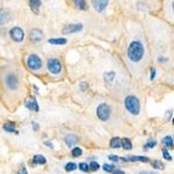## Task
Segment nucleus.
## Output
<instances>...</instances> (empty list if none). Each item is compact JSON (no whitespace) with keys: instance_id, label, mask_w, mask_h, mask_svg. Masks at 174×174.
<instances>
[{"instance_id":"obj_9","label":"nucleus","mask_w":174,"mask_h":174,"mask_svg":"<svg viewBox=\"0 0 174 174\" xmlns=\"http://www.w3.org/2000/svg\"><path fill=\"white\" fill-rule=\"evenodd\" d=\"M110 0H92V5L94 10L98 13H102L107 7Z\"/></svg>"},{"instance_id":"obj_38","label":"nucleus","mask_w":174,"mask_h":174,"mask_svg":"<svg viewBox=\"0 0 174 174\" xmlns=\"http://www.w3.org/2000/svg\"><path fill=\"white\" fill-rule=\"evenodd\" d=\"M171 116H172V111H168L167 114H166V118L167 120H170L171 119Z\"/></svg>"},{"instance_id":"obj_40","label":"nucleus","mask_w":174,"mask_h":174,"mask_svg":"<svg viewBox=\"0 0 174 174\" xmlns=\"http://www.w3.org/2000/svg\"><path fill=\"white\" fill-rule=\"evenodd\" d=\"M44 145L48 146V147H50V148H53V145H52L49 141H45V142H44Z\"/></svg>"},{"instance_id":"obj_1","label":"nucleus","mask_w":174,"mask_h":174,"mask_svg":"<svg viewBox=\"0 0 174 174\" xmlns=\"http://www.w3.org/2000/svg\"><path fill=\"white\" fill-rule=\"evenodd\" d=\"M145 53L144 46L138 40H133L130 42L127 48V57L132 63H138L143 58Z\"/></svg>"},{"instance_id":"obj_17","label":"nucleus","mask_w":174,"mask_h":174,"mask_svg":"<svg viewBox=\"0 0 174 174\" xmlns=\"http://www.w3.org/2000/svg\"><path fill=\"white\" fill-rule=\"evenodd\" d=\"M121 147H123L125 150H130L132 148V143L129 139L123 138L121 139Z\"/></svg>"},{"instance_id":"obj_5","label":"nucleus","mask_w":174,"mask_h":174,"mask_svg":"<svg viewBox=\"0 0 174 174\" xmlns=\"http://www.w3.org/2000/svg\"><path fill=\"white\" fill-rule=\"evenodd\" d=\"M47 68L51 74L57 75L62 71V64L57 58H49L47 62Z\"/></svg>"},{"instance_id":"obj_23","label":"nucleus","mask_w":174,"mask_h":174,"mask_svg":"<svg viewBox=\"0 0 174 174\" xmlns=\"http://www.w3.org/2000/svg\"><path fill=\"white\" fill-rule=\"evenodd\" d=\"M77 168V165L75 163H73V162H70V163H67L66 166H65V170L67 171V172H71V171H74Z\"/></svg>"},{"instance_id":"obj_2","label":"nucleus","mask_w":174,"mask_h":174,"mask_svg":"<svg viewBox=\"0 0 174 174\" xmlns=\"http://www.w3.org/2000/svg\"><path fill=\"white\" fill-rule=\"evenodd\" d=\"M124 105H125L126 110L129 112L133 116H138L141 111V104H140L139 99L133 95L127 96L124 100Z\"/></svg>"},{"instance_id":"obj_21","label":"nucleus","mask_w":174,"mask_h":174,"mask_svg":"<svg viewBox=\"0 0 174 174\" xmlns=\"http://www.w3.org/2000/svg\"><path fill=\"white\" fill-rule=\"evenodd\" d=\"M73 1H74L75 7L78 8V10H82V11L87 10V3L85 0H73Z\"/></svg>"},{"instance_id":"obj_19","label":"nucleus","mask_w":174,"mask_h":174,"mask_svg":"<svg viewBox=\"0 0 174 174\" xmlns=\"http://www.w3.org/2000/svg\"><path fill=\"white\" fill-rule=\"evenodd\" d=\"M33 163L37 165H44L46 163V158L45 157H43L42 154H37L33 157Z\"/></svg>"},{"instance_id":"obj_11","label":"nucleus","mask_w":174,"mask_h":174,"mask_svg":"<svg viewBox=\"0 0 174 174\" xmlns=\"http://www.w3.org/2000/svg\"><path fill=\"white\" fill-rule=\"evenodd\" d=\"M30 41L33 43H38L43 39V32L40 28H33L32 32H30L29 36Z\"/></svg>"},{"instance_id":"obj_16","label":"nucleus","mask_w":174,"mask_h":174,"mask_svg":"<svg viewBox=\"0 0 174 174\" xmlns=\"http://www.w3.org/2000/svg\"><path fill=\"white\" fill-rule=\"evenodd\" d=\"M115 77H116V73L114 71H108V72H105L103 75V78L107 83H112L114 82Z\"/></svg>"},{"instance_id":"obj_25","label":"nucleus","mask_w":174,"mask_h":174,"mask_svg":"<svg viewBox=\"0 0 174 174\" xmlns=\"http://www.w3.org/2000/svg\"><path fill=\"white\" fill-rule=\"evenodd\" d=\"M71 153H72V157H80V155L82 154V148L75 147V148H73L72 150H71Z\"/></svg>"},{"instance_id":"obj_8","label":"nucleus","mask_w":174,"mask_h":174,"mask_svg":"<svg viewBox=\"0 0 174 174\" xmlns=\"http://www.w3.org/2000/svg\"><path fill=\"white\" fill-rule=\"evenodd\" d=\"M83 25L82 23H72V24H68L62 29V33L64 35H71V33H75L78 32L82 29Z\"/></svg>"},{"instance_id":"obj_4","label":"nucleus","mask_w":174,"mask_h":174,"mask_svg":"<svg viewBox=\"0 0 174 174\" xmlns=\"http://www.w3.org/2000/svg\"><path fill=\"white\" fill-rule=\"evenodd\" d=\"M26 64H27V67H28L30 70L38 71L41 69V67H42V60L40 58L39 55L30 54L28 55V57H27Z\"/></svg>"},{"instance_id":"obj_7","label":"nucleus","mask_w":174,"mask_h":174,"mask_svg":"<svg viewBox=\"0 0 174 174\" xmlns=\"http://www.w3.org/2000/svg\"><path fill=\"white\" fill-rule=\"evenodd\" d=\"M10 37L14 42L21 43L24 40V32L19 26H15L10 30Z\"/></svg>"},{"instance_id":"obj_6","label":"nucleus","mask_w":174,"mask_h":174,"mask_svg":"<svg viewBox=\"0 0 174 174\" xmlns=\"http://www.w3.org/2000/svg\"><path fill=\"white\" fill-rule=\"evenodd\" d=\"M5 86L7 87L8 89L12 90V91H15V90L18 89V87H19V79H18V77L16 74H7V76H5Z\"/></svg>"},{"instance_id":"obj_14","label":"nucleus","mask_w":174,"mask_h":174,"mask_svg":"<svg viewBox=\"0 0 174 174\" xmlns=\"http://www.w3.org/2000/svg\"><path fill=\"white\" fill-rule=\"evenodd\" d=\"M28 1H29V5H30L32 11L35 14H38L39 13V7H41L42 1L41 0H28Z\"/></svg>"},{"instance_id":"obj_26","label":"nucleus","mask_w":174,"mask_h":174,"mask_svg":"<svg viewBox=\"0 0 174 174\" xmlns=\"http://www.w3.org/2000/svg\"><path fill=\"white\" fill-rule=\"evenodd\" d=\"M151 165L155 169H164V164L160 161H153L151 162Z\"/></svg>"},{"instance_id":"obj_22","label":"nucleus","mask_w":174,"mask_h":174,"mask_svg":"<svg viewBox=\"0 0 174 174\" xmlns=\"http://www.w3.org/2000/svg\"><path fill=\"white\" fill-rule=\"evenodd\" d=\"M3 129L5 130V132H14V133H18V130L15 128V125L14 124H8V123H5L4 125H3Z\"/></svg>"},{"instance_id":"obj_12","label":"nucleus","mask_w":174,"mask_h":174,"mask_svg":"<svg viewBox=\"0 0 174 174\" xmlns=\"http://www.w3.org/2000/svg\"><path fill=\"white\" fill-rule=\"evenodd\" d=\"M25 107L28 108L30 111H33V112H39V104L37 100L33 97L29 98L28 100L25 102Z\"/></svg>"},{"instance_id":"obj_34","label":"nucleus","mask_w":174,"mask_h":174,"mask_svg":"<svg viewBox=\"0 0 174 174\" xmlns=\"http://www.w3.org/2000/svg\"><path fill=\"white\" fill-rule=\"evenodd\" d=\"M108 158H110L111 161H113V162H118V161H119V157H117V155H115V154L108 155Z\"/></svg>"},{"instance_id":"obj_33","label":"nucleus","mask_w":174,"mask_h":174,"mask_svg":"<svg viewBox=\"0 0 174 174\" xmlns=\"http://www.w3.org/2000/svg\"><path fill=\"white\" fill-rule=\"evenodd\" d=\"M145 7H146L145 3H144V2H142V1H140V2H138V3H137V7H138L139 10H141V11L144 10Z\"/></svg>"},{"instance_id":"obj_24","label":"nucleus","mask_w":174,"mask_h":174,"mask_svg":"<svg viewBox=\"0 0 174 174\" xmlns=\"http://www.w3.org/2000/svg\"><path fill=\"white\" fill-rule=\"evenodd\" d=\"M157 146V141H155L154 139H151L149 140V141L146 143V145H144V149L146 150V149H151Z\"/></svg>"},{"instance_id":"obj_30","label":"nucleus","mask_w":174,"mask_h":174,"mask_svg":"<svg viewBox=\"0 0 174 174\" xmlns=\"http://www.w3.org/2000/svg\"><path fill=\"white\" fill-rule=\"evenodd\" d=\"M115 169V166L114 165H108V164H104L103 165V170L105 172H112Z\"/></svg>"},{"instance_id":"obj_18","label":"nucleus","mask_w":174,"mask_h":174,"mask_svg":"<svg viewBox=\"0 0 174 174\" xmlns=\"http://www.w3.org/2000/svg\"><path fill=\"white\" fill-rule=\"evenodd\" d=\"M110 146L112 148H120L121 147V139L118 138V137H115V138L111 139Z\"/></svg>"},{"instance_id":"obj_10","label":"nucleus","mask_w":174,"mask_h":174,"mask_svg":"<svg viewBox=\"0 0 174 174\" xmlns=\"http://www.w3.org/2000/svg\"><path fill=\"white\" fill-rule=\"evenodd\" d=\"M12 20V14L5 8H0V26L8 23Z\"/></svg>"},{"instance_id":"obj_36","label":"nucleus","mask_w":174,"mask_h":174,"mask_svg":"<svg viewBox=\"0 0 174 174\" xmlns=\"http://www.w3.org/2000/svg\"><path fill=\"white\" fill-rule=\"evenodd\" d=\"M32 128H33V130H35V132H36V130H39L40 126H39V124H38V123H36L35 121H33V122H32Z\"/></svg>"},{"instance_id":"obj_28","label":"nucleus","mask_w":174,"mask_h":174,"mask_svg":"<svg viewBox=\"0 0 174 174\" xmlns=\"http://www.w3.org/2000/svg\"><path fill=\"white\" fill-rule=\"evenodd\" d=\"M89 168L92 171H97V170H99L100 166H99V164L97 163V162H91V164L89 165Z\"/></svg>"},{"instance_id":"obj_15","label":"nucleus","mask_w":174,"mask_h":174,"mask_svg":"<svg viewBox=\"0 0 174 174\" xmlns=\"http://www.w3.org/2000/svg\"><path fill=\"white\" fill-rule=\"evenodd\" d=\"M48 43L51 45H65L67 44V39L64 38H52L48 40Z\"/></svg>"},{"instance_id":"obj_20","label":"nucleus","mask_w":174,"mask_h":174,"mask_svg":"<svg viewBox=\"0 0 174 174\" xmlns=\"http://www.w3.org/2000/svg\"><path fill=\"white\" fill-rule=\"evenodd\" d=\"M162 143H163V144L166 146V147H168V148H173V139H172V137L166 136L163 139Z\"/></svg>"},{"instance_id":"obj_37","label":"nucleus","mask_w":174,"mask_h":174,"mask_svg":"<svg viewBox=\"0 0 174 174\" xmlns=\"http://www.w3.org/2000/svg\"><path fill=\"white\" fill-rule=\"evenodd\" d=\"M17 174H27L26 172V169H25V167H21V170L18 172Z\"/></svg>"},{"instance_id":"obj_39","label":"nucleus","mask_w":174,"mask_h":174,"mask_svg":"<svg viewBox=\"0 0 174 174\" xmlns=\"http://www.w3.org/2000/svg\"><path fill=\"white\" fill-rule=\"evenodd\" d=\"M140 174H157V172H152V171H141Z\"/></svg>"},{"instance_id":"obj_32","label":"nucleus","mask_w":174,"mask_h":174,"mask_svg":"<svg viewBox=\"0 0 174 174\" xmlns=\"http://www.w3.org/2000/svg\"><path fill=\"white\" fill-rule=\"evenodd\" d=\"M155 75H157V70H155V68L151 67L150 68V80H153L155 78Z\"/></svg>"},{"instance_id":"obj_13","label":"nucleus","mask_w":174,"mask_h":174,"mask_svg":"<svg viewBox=\"0 0 174 174\" xmlns=\"http://www.w3.org/2000/svg\"><path fill=\"white\" fill-rule=\"evenodd\" d=\"M77 142H78V139H77V137L75 135L70 133V135H67L66 137H65V143H66V145L69 148L75 145Z\"/></svg>"},{"instance_id":"obj_31","label":"nucleus","mask_w":174,"mask_h":174,"mask_svg":"<svg viewBox=\"0 0 174 174\" xmlns=\"http://www.w3.org/2000/svg\"><path fill=\"white\" fill-rule=\"evenodd\" d=\"M88 88H89L88 82H80L79 83V89L82 92H86L87 90H88Z\"/></svg>"},{"instance_id":"obj_3","label":"nucleus","mask_w":174,"mask_h":174,"mask_svg":"<svg viewBox=\"0 0 174 174\" xmlns=\"http://www.w3.org/2000/svg\"><path fill=\"white\" fill-rule=\"evenodd\" d=\"M96 115L101 121H107L111 117V107L107 103H100L96 110Z\"/></svg>"},{"instance_id":"obj_29","label":"nucleus","mask_w":174,"mask_h":174,"mask_svg":"<svg viewBox=\"0 0 174 174\" xmlns=\"http://www.w3.org/2000/svg\"><path fill=\"white\" fill-rule=\"evenodd\" d=\"M78 168L82 171V172H88V171L90 170L89 165L87 164V163H80V164L78 165Z\"/></svg>"},{"instance_id":"obj_27","label":"nucleus","mask_w":174,"mask_h":174,"mask_svg":"<svg viewBox=\"0 0 174 174\" xmlns=\"http://www.w3.org/2000/svg\"><path fill=\"white\" fill-rule=\"evenodd\" d=\"M162 153H163V157H164L165 160H167V161H171V160H172V157L170 155L169 151H168L166 148L162 149Z\"/></svg>"},{"instance_id":"obj_35","label":"nucleus","mask_w":174,"mask_h":174,"mask_svg":"<svg viewBox=\"0 0 174 174\" xmlns=\"http://www.w3.org/2000/svg\"><path fill=\"white\" fill-rule=\"evenodd\" d=\"M112 174H125V173H124V171L120 170V169H114L112 171Z\"/></svg>"}]
</instances>
